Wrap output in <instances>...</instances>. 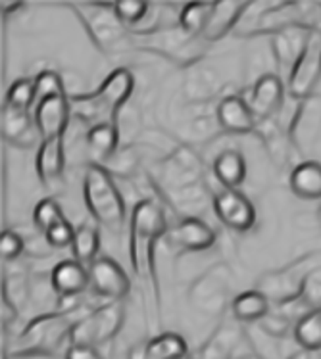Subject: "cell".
Masks as SVG:
<instances>
[{
    "label": "cell",
    "mask_w": 321,
    "mask_h": 359,
    "mask_svg": "<svg viewBox=\"0 0 321 359\" xmlns=\"http://www.w3.org/2000/svg\"><path fill=\"white\" fill-rule=\"evenodd\" d=\"M168 235L166 213L152 200L133 208L129 221V262L135 275L145 283H156V248Z\"/></svg>",
    "instance_id": "6da1fadb"
},
{
    "label": "cell",
    "mask_w": 321,
    "mask_h": 359,
    "mask_svg": "<svg viewBox=\"0 0 321 359\" xmlns=\"http://www.w3.org/2000/svg\"><path fill=\"white\" fill-rule=\"evenodd\" d=\"M89 311L91 309H85V306H81L72 311L56 309V311L31 319L14 340L10 358L35 355V353L54 355L64 342H67L70 346V334H72L73 327L87 316Z\"/></svg>",
    "instance_id": "7a4b0ae2"
},
{
    "label": "cell",
    "mask_w": 321,
    "mask_h": 359,
    "mask_svg": "<svg viewBox=\"0 0 321 359\" xmlns=\"http://www.w3.org/2000/svg\"><path fill=\"white\" fill-rule=\"evenodd\" d=\"M254 8L258 10L256 14L247 8L241 23L235 29L237 35H277L294 25L320 27L317 15L314 14L317 4L314 2H254Z\"/></svg>",
    "instance_id": "3957f363"
},
{
    "label": "cell",
    "mask_w": 321,
    "mask_h": 359,
    "mask_svg": "<svg viewBox=\"0 0 321 359\" xmlns=\"http://www.w3.org/2000/svg\"><path fill=\"white\" fill-rule=\"evenodd\" d=\"M133 88L135 77L131 72L125 67H117L96 90L87 95L70 96L72 111L75 110L81 119H87L93 125L116 123L117 111L133 95Z\"/></svg>",
    "instance_id": "277c9868"
},
{
    "label": "cell",
    "mask_w": 321,
    "mask_h": 359,
    "mask_svg": "<svg viewBox=\"0 0 321 359\" xmlns=\"http://www.w3.org/2000/svg\"><path fill=\"white\" fill-rule=\"evenodd\" d=\"M83 200L91 217L112 233H119L127 219L124 196L104 165L91 163L83 175Z\"/></svg>",
    "instance_id": "5b68a950"
},
{
    "label": "cell",
    "mask_w": 321,
    "mask_h": 359,
    "mask_svg": "<svg viewBox=\"0 0 321 359\" xmlns=\"http://www.w3.org/2000/svg\"><path fill=\"white\" fill-rule=\"evenodd\" d=\"M67 6L79 18L96 48L104 54L125 50L133 41L131 29L119 20L114 2H70Z\"/></svg>",
    "instance_id": "8992f818"
},
{
    "label": "cell",
    "mask_w": 321,
    "mask_h": 359,
    "mask_svg": "<svg viewBox=\"0 0 321 359\" xmlns=\"http://www.w3.org/2000/svg\"><path fill=\"white\" fill-rule=\"evenodd\" d=\"M320 267L321 252L320 250L310 252L302 257H296L285 267L263 273L262 277L256 280L254 288L271 302V306H281L287 302L296 300L300 294L304 292L310 275Z\"/></svg>",
    "instance_id": "52a82bcc"
},
{
    "label": "cell",
    "mask_w": 321,
    "mask_h": 359,
    "mask_svg": "<svg viewBox=\"0 0 321 359\" xmlns=\"http://www.w3.org/2000/svg\"><path fill=\"white\" fill-rule=\"evenodd\" d=\"M125 321V306L122 302H108L100 308L89 311L70 334V346H83V348H95L110 342L117 337Z\"/></svg>",
    "instance_id": "ba28073f"
},
{
    "label": "cell",
    "mask_w": 321,
    "mask_h": 359,
    "mask_svg": "<svg viewBox=\"0 0 321 359\" xmlns=\"http://www.w3.org/2000/svg\"><path fill=\"white\" fill-rule=\"evenodd\" d=\"M133 37L140 39L143 48L164 54L166 58L173 60V62H181V58H185L187 64L200 58L204 54L206 46L202 39L187 35L179 27V23L176 27H154L146 33H137Z\"/></svg>",
    "instance_id": "9c48e42d"
},
{
    "label": "cell",
    "mask_w": 321,
    "mask_h": 359,
    "mask_svg": "<svg viewBox=\"0 0 321 359\" xmlns=\"http://www.w3.org/2000/svg\"><path fill=\"white\" fill-rule=\"evenodd\" d=\"M321 79V27L310 31V37L300 54L299 62L294 64L289 74L287 88L294 100H306L317 87Z\"/></svg>",
    "instance_id": "30bf717a"
},
{
    "label": "cell",
    "mask_w": 321,
    "mask_h": 359,
    "mask_svg": "<svg viewBox=\"0 0 321 359\" xmlns=\"http://www.w3.org/2000/svg\"><path fill=\"white\" fill-rule=\"evenodd\" d=\"M254 350L247 330L235 323H223L200 348L197 359H250Z\"/></svg>",
    "instance_id": "8fae6325"
},
{
    "label": "cell",
    "mask_w": 321,
    "mask_h": 359,
    "mask_svg": "<svg viewBox=\"0 0 321 359\" xmlns=\"http://www.w3.org/2000/svg\"><path fill=\"white\" fill-rule=\"evenodd\" d=\"M89 273H91L93 292L104 300L122 302L131 290V280L127 277V273L112 257H96L95 264L89 267Z\"/></svg>",
    "instance_id": "7c38bea8"
},
{
    "label": "cell",
    "mask_w": 321,
    "mask_h": 359,
    "mask_svg": "<svg viewBox=\"0 0 321 359\" xmlns=\"http://www.w3.org/2000/svg\"><path fill=\"white\" fill-rule=\"evenodd\" d=\"M214 212L218 219L237 233H247L256 225V208L241 191L223 189L214 198Z\"/></svg>",
    "instance_id": "4fadbf2b"
},
{
    "label": "cell",
    "mask_w": 321,
    "mask_h": 359,
    "mask_svg": "<svg viewBox=\"0 0 321 359\" xmlns=\"http://www.w3.org/2000/svg\"><path fill=\"white\" fill-rule=\"evenodd\" d=\"M70 118H72L70 95L48 96L41 102H37L33 108V119H35L41 140L64 137Z\"/></svg>",
    "instance_id": "5bb4252c"
},
{
    "label": "cell",
    "mask_w": 321,
    "mask_h": 359,
    "mask_svg": "<svg viewBox=\"0 0 321 359\" xmlns=\"http://www.w3.org/2000/svg\"><path fill=\"white\" fill-rule=\"evenodd\" d=\"M169 246L177 250H187V252H202V250L212 248L216 242V233L206 221L198 217H185L173 227L168 229Z\"/></svg>",
    "instance_id": "9a60e30c"
},
{
    "label": "cell",
    "mask_w": 321,
    "mask_h": 359,
    "mask_svg": "<svg viewBox=\"0 0 321 359\" xmlns=\"http://www.w3.org/2000/svg\"><path fill=\"white\" fill-rule=\"evenodd\" d=\"M250 2L244 0H219L214 2L212 14L206 23L202 41L206 44L218 43L219 39H223L229 31L237 29V25L241 23L242 15L247 12Z\"/></svg>",
    "instance_id": "2e32d148"
},
{
    "label": "cell",
    "mask_w": 321,
    "mask_h": 359,
    "mask_svg": "<svg viewBox=\"0 0 321 359\" xmlns=\"http://www.w3.org/2000/svg\"><path fill=\"white\" fill-rule=\"evenodd\" d=\"M283 98L285 87L281 77L275 74H266L254 83L249 106L254 111L256 119H271L283 106Z\"/></svg>",
    "instance_id": "e0dca14e"
},
{
    "label": "cell",
    "mask_w": 321,
    "mask_h": 359,
    "mask_svg": "<svg viewBox=\"0 0 321 359\" xmlns=\"http://www.w3.org/2000/svg\"><path fill=\"white\" fill-rule=\"evenodd\" d=\"M52 290L58 298H81L91 286V273L89 267L81 265L75 259H64L54 265L51 273Z\"/></svg>",
    "instance_id": "ac0fdd59"
},
{
    "label": "cell",
    "mask_w": 321,
    "mask_h": 359,
    "mask_svg": "<svg viewBox=\"0 0 321 359\" xmlns=\"http://www.w3.org/2000/svg\"><path fill=\"white\" fill-rule=\"evenodd\" d=\"M2 135L4 140L20 148L35 147L37 140L41 142V135L30 111L15 110L10 106H4L2 111Z\"/></svg>",
    "instance_id": "d6986e66"
},
{
    "label": "cell",
    "mask_w": 321,
    "mask_h": 359,
    "mask_svg": "<svg viewBox=\"0 0 321 359\" xmlns=\"http://www.w3.org/2000/svg\"><path fill=\"white\" fill-rule=\"evenodd\" d=\"M66 169V150H64V137L58 139L41 140L37 148L35 171L41 183L48 187L58 181Z\"/></svg>",
    "instance_id": "ffe728a7"
},
{
    "label": "cell",
    "mask_w": 321,
    "mask_h": 359,
    "mask_svg": "<svg viewBox=\"0 0 321 359\" xmlns=\"http://www.w3.org/2000/svg\"><path fill=\"white\" fill-rule=\"evenodd\" d=\"M219 125L235 135H249L256 129V116L241 96H225L218 106Z\"/></svg>",
    "instance_id": "44dd1931"
},
{
    "label": "cell",
    "mask_w": 321,
    "mask_h": 359,
    "mask_svg": "<svg viewBox=\"0 0 321 359\" xmlns=\"http://www.w3.org/2000/svg\"><path fill=\"white\" fill-rule=\"evenodd\" d=\"M189 346L177 332H162L135 348L129 359H187Z\"/></svg>",
    "instance_id": "7402d4cb"
},
{
    "label": "cell",
    "mask_w": 321,
    "mask_h": 359,
    "mask_svg": "<svg viewBox=\"0 0 321 359\" xmlns=\"http://www.w3.org/2000/svg\"><path fill=\"white\" fill-rule=\"evenodd\" d=\"M314 27H304V25H294L289 29L281 31L277 35H273V52L277 58L279 66L287 69L289 74L292 72L294 64L299 62L300 54L304 50V46L310 37V31Z\"/></svg>",
    "instance_id": "603a6c76"
},
{
    "label": "cell",
    "mask_w": 321,
    "mask_h": 359,
    "mask_svg": "<svg viewBox=\"0 0 321 359\" xmlns=\"http://www.w3.org/2000/svg\"><path fill=\"white\" fill-rule=\"evenodd\" d=\"M321 308V267L315 269L310 279H308L304 292L300 294L296 300L287 302L281 306H275V311L283 313L289 317L292 323H299L302 317H306L308 313H312L315 309Z\"/></svg>",
    "instance_id": "cb8c5ba5"
},
{
    "label": "cell",
    "mask_w": 321,
    "mask_h": 359,
    "mask_svg": "<svg viewBox=\"0 0 321 359\" xmlns=\"http://www.w3.org/2000/svg\"><path fill=\"white\" fill-rule=\"evenodd\" d=\"M87 150L93 156V163L103 165L104 161L116 156L117 144H119V131L116 123L93 125L87 133Z\"/></svg>",
    "instance_id": "d4e9b609"
},
{
    "label": "cell",
    "mask_w": 321,
    "mask_h": 359,
    "mask_svg": "<svg viewBox=\"0 0 321 359\" xmlns=\"http://www.w3.org/2000/svg\"><path fill=\"white\" fill-rule=\"evenodd\" d=\"M214 175L223 189L239 191L247 177V161L239 150H223L214 161Z\"/></svg>",
    "instance_id": "484cf974"
},
{
    "label": "cell",
    "mask_w": 321,
    "mask_h": 359,
    "mask_svg": "<svg viewBox=\"0 0 321 359\" xmlns=\"http://www.w3.org/2000/svg\"><path fill=\"white\" fill-rule=\"evenodd\" d=\"M292 192L304 200H321V163L320 161H302L292 169Z\"/></svg>",
    "instance_id": "4316f807"
},
{
    "label": "cell",
    "mask_w": 321,
    "mask_h": 359,
    "mask_svg": "<svg viewBox=\"0 0 321 359\" xmlns=\"http://www.w3.org/2000/svg\"><path fill=\"white\" fill-rule=\"evenodd\" d=\"M231 309H233V317L237 321L254 325V323H260L270 316L273 308H271V302L262 292L252 288V290L239 294L233 300Z\"/></svg>",
    "instance_id": "83f0119b"
},
{
    "label": "cell",
    "mask_w": 321,
    "mask_h": 359,
    "mask_svg": "<svg viewBox=\"0 0 321 359\" xmlns=\"http://www.w3.org/2000/svg\"><path fill=\"white\" fill-rule=\"evenodd\" d=\"M98 250H100V233L95 225L81 223L79 227H75L72 242V256L75 262L91 267L98 257Z\"/></svg>",
    "instance_id": "f1b7e54d"
},
{
    "label": "cell",
    "mask_w": 321,
    "mask_h": 359,
    "mask_svg": "<svg viewBox=\"0 0 321 359\" xmlns=\"http://www.w3.org/2000/svg\"><path fill=\"white\" fill-rule=\"evenodd\" d=\"M214 2H189L179 12V27L190 37L202 39L204 27L210 14H212Z\"/></svg>",
    "instance_id": "f546056e"
},
{
    "label": "cell",
    "mask_w": 321,
    "mask_h": 359,
    "mask_svg": "<svg viewBox=\"0 0 321 359\" xmlns=\"http://www.w3.org/2000/svg\"><path fill=\"white\" fill-rule=\"evenodd\" d=\"M294 340L299 348H308V350H321V308L302 317L294 325Z\"/></svg>",
    "instance_id": "4dcf8cb0"
},
{
    "label": "cell",
    "mask_w": 321,
    "mask_h": 359,
    "mask_svg": "<svg viewBox=\"0 0 321 359\" xmlns=\"http://www.w3.org/2000/svg\"><path fill=\"white\" fill-rule=\"evenodd\" d=\"M66 215L62 212V208L54 198H43L33 210V223L41 233H48L52 227H56L60 223H64Z\"/></svg>",
    "instance_id": "1f68e13d"
},
{
    "label": "cell",
    "mask_w": 321,
    "mask_h": 359,
    "mask_svg": "<svg viewBox=\"0 0 321 359\" xmlns=\"http://www.w3.org/2000/svg\"><path fill=\"white\" fill-rule=\"evenodd\" d=\"M114 6H116L119 20L131 29V33L140 29L146 15L150 14V4L145 0H117L114 2Z\"/></svg>",
    "instance_id": "d6a6232c"
},
{
    "label": "cell",
    "mask_w": 321,
    "mask_h": 359,
    "mask_svg": "<svg viewBox=\"0 0 321 359\" xmlns=\"http://www.w3.org/2000/svg\"><path fill=\"white\" fill-rule=\"evenodd\" d=\"M6 106L25 111H30L31 106L35 108V81L20 79L12 83V87L8 88Z\"/></svg>",
    "instance_id": "836d02e7"
},
{
    "label": "cell",
    "mask_w": 321,
    "mask_h": 359,
    "mask_svg": "<svg viewBox=\"0 0 321 359\" xmlns=\"http://www.w3.org/2000/svg\"><path fill=\"white\" fill-rule=\"evenodd\" d=\"M67 95L64 81L56 72L52 69H44L35 77V104L48 98V96Z\"/></svg>",
    "instance_id": "e575fe53"
},
{
    "label": "cell",
    "mask_w": 321,
    "mask_h": 359,
    "mask_svg": "<svg viewBox=\"0 0 321 359\" xmlns=\"http://www.w3.org/2000/svg\"><path fill=\"white\" fill-rule=\"evenodd\" d=\"M25 250V242L14 231H4L0 235V256L4 262H14L22 256Z\"/></svg>",
    "instance_id": "d590c367"
},
{
    "label": "cell",
    "mask_w": 321,
    "mask_h": 359,
    "mask_svg": "<svg viewBox=\"0 0 321 359\" xmlns=\"http://www.w3.org/2000/svg\"><path fill=\"white\" fill-rule=\"evenodd\" d=\"M73 235H75V227L70 221H64L56 227H52L48 233H44V238L51 244L52 248H72Z\"/></svg>",
    "instance_id": "8d00e7d4"
},
{
    "label": "cell",
    "mask_w": 321,
    "mask_h": 359,
    "mask_svg": "<svg viewBox=\"0 0 321 359\" xmlns=\"http://www.w3.org/2000/svg\"><path fill=\"white\" fill-rule=\"evenodd\" d=\"M66 359H104L98 350L95 348H83V346H67L66 353H64Z\"/></svg>",
    "instance_id": "74e56055"
},
{
    "label": "cell",
    "mask_w": 321,
    "mask_h": 359,
    "mask_svg": "<svg viewBox=\"0 0 321 359\" xmlns=\"http://www.w3.org/2000/svg\"><path fill=\"white\" fill-rule=\"evenodd\" d=\"M285 359H321V350H308V348H299L296 352L287 355Z\"/></svg>",
    "instance_id": "f35d334b"
},
{
    "label": "cell",
    "mask_w": 321,
    "mask_h": 359,
    "mask_svg": "<svg viewBox=\"0 0 321 359\" xmlns=\"http://www.w3.org/2000/svg\"><path fill=\"white\" fill-rule=\"evenodd\" d=\"M23 6H25L23 2H12V0H10V2H6V0L0 2V8H2V14L4 15L14 14V10H22Z\"/></svg>",
    "instance_id": "ab89813d"
},
{
    "label": "cell",
    "mask_w": 321,
    "mask_h": 359,
    "mask_svg": "<svg viewBox=\"0 0 321 359\" xmlns=\"http://www.w3.org/2000/svg\"><path fill=\"white\" fill-rule=\"evenodd\" d=\"M317 221H320V225H321V205H320V210H317Z\"/></svg>",
    "instance_id": "60d3db41"
},
{
    "label": "cell",
    "mask_w": 321,
    "mask_h": 359,
    "mask_svg": "<svg viewBox=\"0 0 321 359\" xmlns=\"http://www.w3.org/2000/svg\"><path fill=\"white\" fill-rule=\"evenodd\" d=\"M320 27H321V25H320Z\"/></svg>",
    "instance_id": "b9f144b4"
}]
</instances>
